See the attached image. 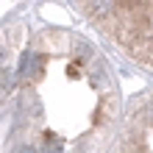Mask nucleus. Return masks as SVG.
<instances>
[{"label":"nucleus","instance_id":"obj_1","mask_svg":"<svg viewBox=\"0 0 153 153\" xmlns=\"http://www.w3.org/2000/svg\"><path fill=\"white\" fill-rule=\"evenodd\" d=\"M14 153H39V150L33 148V145H20V148H17Z\"/></svg>","mask_w":153,"mask_h":153}]
</instances>
